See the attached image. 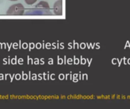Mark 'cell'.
I'll return each mask as SVG.
<instances>
[{"label":"cell","instance_id":"6da1fadb","mask_svg":"<svg viewBox=\"0 0 130 109\" xmlns=\"http://www.w3.org/2000/svg\"><path fill=\"white\" fill-rule=\"evenodd\" d=\"M26 15H48L51 14L49 4L46 2H40L32 8L28 9Z\"/></svg>","mask_w":130,"mask_h":109},{"label":"cell","instance_id":"7a4b0ae2","mask_svg":"<svg viewBox=\"0 0 130 109\" xmlns=\"http://www.w3.org/2000/svg\"><path fill=\"white\" fill-rule=\"evenodd\" d=\"M24 14V8L22 4L18 3L12 5L7 11V15H23Z\"/></svg>","mask_w":130,"mask_h":109},{"label":"cell","instance_id":"3957f363","mask_svg":"<svg viewBox=\"0 0 130 109\" xmlns=\"http://www.w3.org/2000/svg\"><path fill=\"white\" fill-rule=\"evenodd\" d=\"M53 11H54V14L56 15L62 14V0H58L55 2L53 5Z\"/></svg>","mask_w":130,"mask_h":109},{"label":"cell","instance_id":"277c9868","mask_svg":"<svg viewBox=\"0 0 130 109\" xmlns=\"http://www.w3.org/2000/svg\"><path fill=\"white\" fill-rule=\"evenodd\" d=\"M37 0H24V2L27 4V5H33L34 4Z\"/></svg>","mask_w":130,"mask_h":109},{"label":"cell","instance_id":"5b68a950","mask_svg":"<svg viewBox=\"0 0 130 109\" xmlns=\"http://www.w3.org/2000/svg\"><path fill=\"white\" fill-rule=\"evenodd\" d=\"M10 1H17V0H10Z\"/></svg>","mask_w":130,"mask_h":109}]
</instances>
